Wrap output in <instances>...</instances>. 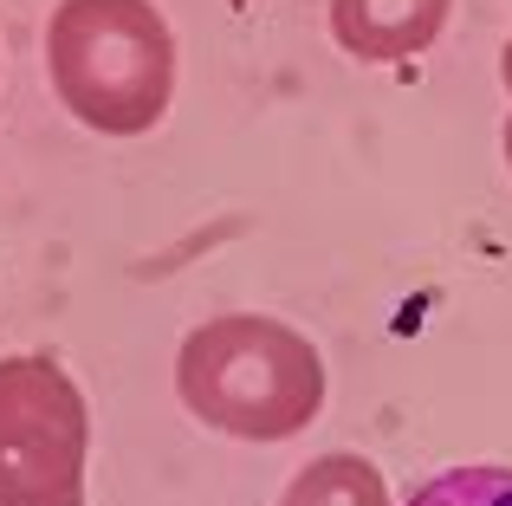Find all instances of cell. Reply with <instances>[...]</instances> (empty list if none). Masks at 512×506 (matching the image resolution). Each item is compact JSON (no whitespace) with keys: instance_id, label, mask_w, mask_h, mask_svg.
<instances>
[{"instance_id":"cell-4","label":"cell","mask_w":512,"mask_h":506,"mask_svg":"<svg viewBox=\"0 0 512 506\" xmlns=\"http://www.w3.org/2000/svg\"><path fill=\"white\" fill-rule=\"evenodd\" d=\"M454 0H331V39L363 65H402L428 52Z\"/></svg>"},{"instance_id":"cell-6","label":"cell","mask_w":512,"mask_h":506,"mask_svg":"<svg viewBox=\"0 0 512 506\" xmlns=\"http://www.w3.org/2000/svg\"><path fill=\"white\" fill-rule=\"evenodd\" d=\"M409 506H512V468H448L415 487Z\"/></svg>"},{"instance_id":"cell-1","label":"cell","mask_w":512,"mask_h":506,"mask_svg":"<svg viewBox=\"0 0 512 506\" xmlns=\"http://www.w3.org/2000/svg\"><path fill=\"white\" fill-rule=\"evenodd\" d=\"M175 396L234 442H292L325 409V357L305 331L266 312H221L175 351Z\"/></svg>"},{"instance_id":"cell-2","label":"cell","mask_w":512,"mask_h":506,"mask_svg":"<svg viewBox=\"0 0 512 506\" xmlns=\"http://www.w3.org/2000/svg\"><path fill=\"white\" fill-rule=\"evenodd\" d=\"M46 78L98 137H143L175 98V33L156 0H59L46 20Z\"/></svg>"},{"instance_id":"cell-7","label":"cell","mask_w":512,"mask_h":506,"mask_svg":"<svg viewBox=\"0 0 512 506\" xmlns=\"http://www.w3.org/2000/svg\"><path fill=\"white\" fill-rule=\"evenodd\" d=\"M500 78H506V91H512V39H506V52H500Z\"/></svg>"},{"instance_id":"cell-3","label":"cell","mask_w":512,"mask_h":506,"mask_svg":"<svg viewBox=\"0 0 512 506\" xmlns=\"http://www.w3.org/2000/svg\"><path fill=\"white\" fill-rule=\"evenodd\" d=\"M91 409L52 351L0 357V506H85Z\"/></svg>"},{"instance_id":"cell-8","label":"cell","mask_w":512,"mask_h":506,"mask_svg":"<svg viewBox=\"0 0 512 506\" xmlns=\"http://www.w3.org/2000/svg\"><path fill=\"white\" fill-rule=\"evenodd\" d=\"M500 143H506V169H512V117H506V130H500Z\"/></svg>"},{"instance_id":"cell-5","label":"cell","mask_w":512,"mask_h":506,"mask_svg":"<svg viewBox=\"0 0 512 506\" xmlns=\"http://www.w3.org/2000/svg\"><path fill=\"white\" fill-rule=\"evenodd\" d=\"M279 506H389V481L370 455H318L292 474V487L279 494Z\"/></svg>"}]
</instances>
